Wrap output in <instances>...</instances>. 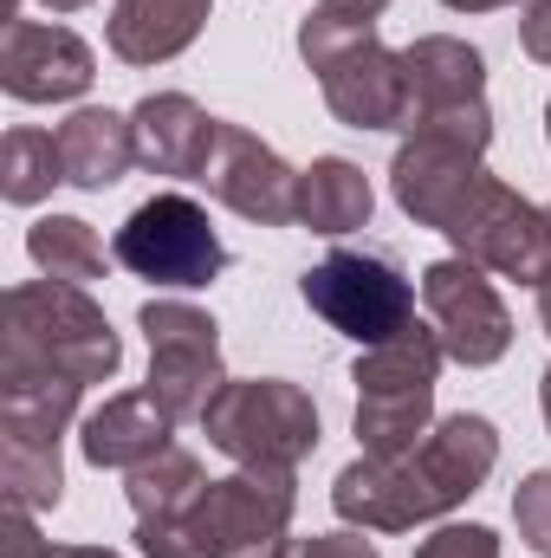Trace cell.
Listing matches in <instances>:
<instances>
[{
    "label": "cell",
    "instance_id": "23",
    "mask_svg": "<svg viewBox=\"0 0 551 558\" xmlns=\"http://www.w3.org/2000/svg\"><path fill=\"white\" fill-rule=\"evenodd\" d=\"M201 487H208L201 461H195L188 448H162L156 461L131 468V513H137V526L143 520H169V513H182Z\"/></svg>",
    "mask_w": 551,
    "mask_h": 558
},
{
    "label": "cell",
    "instance_id": "24",
    "mask_svg": "<svg viewBox=\"0 0 551 558\" xmlns=\"http://www.w3.org/2000/svg\"><path fill=\"white\" fill-rule=\"evenodd\" d=\"M364 39H377V13H364V7H351V0H318V7L305 13V26H298V52H305L311 72L338 65V59L357 52Z\"/></svg>",
    "mask_w": 551,
    "mask_h": 558
},
{
    "label": "cell",
    "instance_id": "25",
    "mask_svg": "<svg viewBox=\"0 0 551 558\" xmlns=\"http://www.w3.org/2000/svg\"><path fill=\"white\" fill-rule=\"evenodd\" d=\"M0 487H7V507H59L65 494V468L52 448H0Z\"/></svg>",
    "mask_w": 551,
    "mask_h": 558
},
{
    "label": "cell",
    "instance_id": "27",
    "mask_svg": "<svg viewBox=\"0 0 551 558\" xmlns=\"http://www.w3.org/2000/svg\"><path fill=\"white\" fill-rule=\"evenodd\" d=\"M415 558H500V539L487 526H441L415 546Z\"/></svg>",
    "mask_w": 551,
    "mask_h": 558
},
{
    "label": "cell",
    "instance_id": "13",
    "mask_svg": "<svg viewBox=\"0 0 551 558\" xmlns=\"http://www.w3.org/2000/svg\"><path fill=\"white\" fill-rule=\"evenodd\" d=\"M91 46L72 26H46V20H13L0 33V85L20 105H65L78 92H91Z\"/></svg>",
    "mask_w": 551,
    "mask_h": 558
},
{
    "label": "cell",
    "instance_id": "29",
    "mask_svg": "<svg viewBox=\"0 0 551 558\" xmlns=\"http://www.w3.org/2000/svg\"><path fill=\"white\" fill-rule=\"evenodd\" d=\"M7 558H52V539H39L26 507H7Z\"/></svg>",
    "mask_w": 551,
    "mask_h": 558
},
{
    "label": "cell",
    "instance_id": "31",
    "mask_svg": "<svg viewBox=\"0 0 551 558\" xmlns=\"http://www.w3.org/2000/svg\"><path fill=\"white\" fill-rule=\"evenodd\" d=\"M39 7H52V13H78V7H91V0H39ZM0 20L13 26V20H20V0H7V7H0Z\"/></svg>",
    "mask_w": 551,
    "mask_h": 558
},
{
    "label": "cell",
    "instance_id": "11",
    "mask_svg": "<svg viewBox=\"0 0 551 558\" xmlns=\"http://www.w3.org/2000/svg\"><path fill=\"white\" fill-rule=\"evenodd\" d=\"M487 137L467 131H409V143L390 162V189L403 202V215H415L421 228H441L467 208V195L487 182Z\"/></svg>",
    "mask_w": 551,
    "mask_h": 558
},
{
    "label": "cell",
    "instance_id": "30",
    "mask_svg": "<svg viewBox=\"0 0 551 558\" xmlns=\"http://www.w3.org/2000/svg\"><path fill=\"white\" fill-rule=\"evenodd\" d=\"M519 46H526V59L551 65V0H526V20H519Z\"/></svg>",
    "mask_w": 551,
    "mask_h": 558
},
{
    "label": "cell",
    "instance_id": "32",
    "mask_svg": "<svg viewBox=\"0 0 551 558\" xmlns=\"http://www.w3.org/2000/svg\"><path fill=\"white\" fill-rule=\"evenodd\" d=\"M441 7H454V13H493V7H513V0H441Z\"/></svg>",
    "mask_w": 551,
    "mask_h": 558
},
{
    "label": "cell",
    "instance_id": "4",
    "mask_svg": "<svg viewBox=\"0 0 551 558\" xmlns=\"http://www.w3.org/2000/svg\"><path fill=\"white\" fill-rule=\"evenodd\" d=\"M441 338L428 325H409L390 344H370L351 371L357 384V448L377 461L409 454L434 428V377H441Z\"/></svg>",
    "mask_w": 551,
    "mask_h": 558
},
{
    "label": "cell",
    "instance_id": "18",
    "mask_svg": "<svg viewBox=\"0 0 551 558\" xmlns=\"http://www.w3.org/2000/svg\"><path fill=\"white\" fill-rule=\"evenodd\" d=\"M215 0H118L111 7V52L124 65H162L195 46Z\"/></svg>",
    "mask_w": 551,
    "mask_h": 558
},
{
    "label": "cell",
    "instance_id": "17",
    "mask_svg": "<svg viewBox=\"0 0 551 558\" xmlns=\"http://www.w3.org/2000/svg\"><path fill=\"white\" fill-rule=\"evenodd\" d=\"M169 428H175V416L149 390H137V397H111L105 410H91L78 428V448L91 468H143L169 448Z\"/></svg>",
    "mask_w": 551,
    "mask_h": 558
},
{
    "label": "cell",
    "instance_id": "22",
    "mask_svg": "<svg viewBox=\"0 0 551 558\" xmlns=\"http://www.w3.org/2000/svg\"><path fill=\"white\" fill-rule=\"evenodd\" d=\"M59 182H65V162H59V137L52 131H7V143H0V195L13 208L46 202Z\"/></svg>",
    "mask_w": 551,
    "mask_h": 558
},
{
    "label": "cell",
    "instance_id": "2",
    "mask_svg": "<svg viewBox=\"0 0 551 558\" xmlns=\"http://www.w3.org/2000/svg\"><path fill=\"white\" fill-rule=\"evenodd\" d=\"M7 325H0V390L20 384H105L124 364V344L111 318L85 299V286L33 279L7 292Z\"/></svg>",
    "mask_w": 551,
    "mask_h": 558
},
{
    "label": "cell",
    "instance_id": "19",
    "mask_svg": "<svg viewBox=\"0 0 551 558\" xmlns=\"http://www.w3.org/2000/svg\"><path fill=\"white\" fill-rule=\"evenodd\" d=\"M52 137H59V162L72 189H111L137 162V131L118 111H72Z\"/></svg>",
    "mask_w": 551,
    "mask_h": 558
},
{
    "label": "cell",
    "instance_id": "1",
    "mask_svg": "<svg viewBox=\"0 0 551 558\" xmlns=\"http://www.w3.org/2000/svg\"><path fill=\"white\" fill-rule=\"evenodd\" d=\"M500 461V435L487 416H448L434 422L409 454L396 461H351L331 487V507L364 526V533H409L421 520H441L454 513Z\"/></svg>",
    "mask_w": 551,
    "mask_h": 558
},
{
    "label": "cell",
    "instance_id": "5",
    "mask_svg": "<svg viewBox=\"0 0 551 558\" xmlns=\"http://www.w3.org/2000/svg\"><path fill=\"white\" fill-rule=\"evenodd\" d=\"M298 292L331 331L357 338L364 351L415 325V286L390 247H331L318 267H305Z\"/></svg>",
    "mask_w": 551,
    "mask_h": 558
},
{
    "label": "cell",
    "instance_id": "26",
    "mask_svg": "<svg viewBox=\"0 0 551 558\" xmlns=\"http://www.w3.org/2000/svg\"><path fill=\"white\" fill-rule=\"evenodd\" d=\"M513 520H519V539L539 558H551V468L526 474L519 494H513Z\"/></svg>",
    "mask_w": 551,
    "mask_h": 558
},
{
    "label": "cell",
    "instance_id": "35",
    "mask_svg": "<svg viewBox=\"0 0 551 558\" xmlns=\"http://www.w3.org/2000/svg\"><path fill=\"white\" fill-rule=\"evenodd\" d=\"M539 403H546V428H551V371H546V384H539Z\"/></svg>",
    "mask_w": 551,
    "mask_h": 558
},
{
    "label": "cell",
    "instance_id": "14",
    "mask_svg": "<svg viewBox=\"0 0 551 558\" xmlns=\"http://www.w3.org/2000/svg\"><path fill=\"white\" fill-rule=\"evenodd\" d=\"M325 105L351 124V131H409L415 92H409V59L364 39L357 52H344L338 65L318 72Z\"/></svg>",
    "mask_w": 551,
    "mask_h": 558
},
{
    "label": "cell",
    "instance_id": "3",
    "mask_svg": "<svg viewBox=\"0 0 551 558\" xmlns=\"http://www.w3.org/2000/svg\"><path fill=\"white\" fill-rule=\"evenodd\" d=\"M292 520V474L241 468L228 481H208L182 513L143 520V558H267L285 546Z\"/></svg>",
    "mask_w": 551,
    "mask_h": 558
},
{
    "label": "cell",
    "instance_id": "16",
    "mask_svg": "<svg viewBox=\"0 0 551 558\" xmlns=\"http://www.w3.org/2000/svg\"><path fill=\"white\" fill-rule=\"evenodd\" d=\"M131 131H137V162L156 175H201L215 137H221V118H208L188 92H156L131 111Z\"/></svg>",
    "mask_w": 551,
    "mask_h": 558
},
{
    "label": "cell",
    "instance_id": "8",
    "mask_svg": "<svg viewBox=\"0 0 551 558\" xmlns=\"http://www.w3.org/2000/svg\"><path fill=\"white\" fill-rule=\"evenodd\" d=\"M137 325H143V338H149V397L175 422L208 416V403L228 390L215 318L195 312V305H182V299H149Z\"/></svg>",
    "mask_w": 551,
    "mask_h": 558
},
{
    "label": "cell",
    "instance_id": "36",
    "mask_svg": "<svg viewBox=\"0 0 551 558\" xmlns=\"http://www.w3.org/2000/svg\"><path fill=\"white\" fill-rule=\"evenodd\" d=\"M267 558H273V553H267Z\"/></svg>",
    "mask_w": 551,
    "mask_h": 558
},
{
    "label": "cell",
    "instance_id": "21",
    "mask_svg": "<svg viewBox=\"0 0 551 558\" xmlns=\"http://www.w3.org/2000/svg\"><path fill=\"white\" fill-rule=\"evenodd\" d=\"M26 254H33L39 274L59 279V286H91V279H105V241H98V228L78 221V215H46V221H33V228H26Z\"/></svg>",
    "mask_w": 551,
    "mask_h": 558
},
{
    "label": "cell",
    "instance_id": "34",
    "mask_svg": "<svg viewBox=\"0 0 551 558\" xmlns=\"http://www.w3.org/2000/svg\"><path fill=\"white\" fill-rule=\"evenodd\" d=\"M539 325H546V338H551V279L539 286Z\"/></svg>",
    "mask_w": 551,
    "mask_h": 558
},
{
    "label": "cell",
    "instance_id": "9",
    "mask_svg": "<svg viewBox=\"0 0 551 558\" xmlns=\"http://www.w3.org/2000/svg\"><path fill=\"white\" fill-rule=\"evenodd\" d=\"M448 241L474 267H487V274H500V279H519V286H546L551 279V215L532 208L519 189L493 182V175L448 221Z\"/></svg>",
    "mask_w": 551,
    "mask_h": 558
},
{
    "label": "cell",
    "instance_id": "6",
    "mask_svg": "<svg viewBox=\"0 0 551 558\" xmlns=\"http://www.w3.org/2000/svg\"><path fill=\"white\" fill-rule=\"evenodd\" d=\"M208 441L241 461V468H267V474H292L311 448H318V403L285 384V377H254V384H234L208 403Z\"/></svg>",
    "mask_w": 551,
    "mask_h": 558
},
{
    "label": "cell",
    "instance_id": "7",
    "mask_svg": "<svg viewBox=\"0 0 551 558\" xmlns=\"http://www.w3.org/2000/svg\"><path fill=\"white\" fill-rule=\"evenodd\" d=\"M111 260L124 274L149 279V286H169V292H195L228 267V247L208 221V208L182 189H162L149 195L143 208H131V221L118 228L111 241Z\"/></svg>",
    "mask_w": 551,
    "mask_h": 558
},
{
    "label": "cell",
    "instance_id": "12",
    "mask_svg": "<svg viewBox=\"0 0 551 558\" xmlns=\"http://www.w3.org/2000/svg\"><path fill=\"white\" fill-rule=\"evenodd\" d=\"M201 182H208L215 202H228L234 215H247L260 228H292L298 221V169H285V156L273 143H260L241 124H221Z\"/></svg>",
    "mask_w": 551,
    "mask_h": 558
},
{
    "label": "cell",
    "instance_id": "20",
    "mask_svg": "<svg viewBox=\"0 0 551 558\" xmlns=\"http://www.w3.org/2000/svg\"><path fill=\"white\" fill-rule=\"evenodd\" d=\"M370 175L357 169V162H344V156H318L305 175H298V221L311 228V234H325V241H338V234H351V228H364L370 221Z\"/></svg>",
    "mask_w": 551,
    "mask_h": 558
},
{
    "label": "cell",
    "instance_id": "10",
    "mask_svg": "<svg viewBox=\"0 0 551 558\" xmlns=\"http://www.w3.org/2000/svg\"><path fill=\"white\" fill-rule=\"evenodd\" d=\"M421 312H428V331L441 338V351L454 364H467V371L500 364L506 344H513V318H506L493 279H487V267H474L467 254L434 260L421 274Z\"/></svg>",
    "mask_w": 551,
    "mask_h": 558
},
{
    "label": "cell",
    "instance_id": "28",
    "mask_svg": "<svg viewBox=\"0 0 551 558\" xmlns=\"http://www.w3.org/2000/svg\"><path fill=\"white\" fill-rule=\"evenodd\" d=\"M273 558H377L364 533H318V539H285Z\"/></svg>",
    "mask_w": 551,
    "mask_h": 558
},
{
    "label": "cell",
    "instance_id": "15",
    "mask_svg": "<svg viewBox=\"0 0 551 558\" xmlns=\"http://www.w3.org/2000/svg\"><path fill=\"white\" fill-rule=\"evenodd\" d=\"M403 59H409V92H415L409 124H441V118L487 111V65H480V52L467 39L428 33V39H415Z\"/></svg>",
    "mask_w": 551,
    "mask_h": 558
},
{
    "label": "cell",
    "instance_id": "33",
    "mask_svg": "<svg viewBox=\"0 0 551 558\" xmlns=\"http://www.w3.org/2000/svg\"><path fill=\"white\" fill-rule=\"evenodd\" d=\"M52 558H118V553H105V546H52Z\"/></svg>",
    "mask_w": 551,
    "mask_h": 558
}]
</instances>
